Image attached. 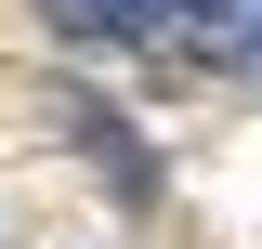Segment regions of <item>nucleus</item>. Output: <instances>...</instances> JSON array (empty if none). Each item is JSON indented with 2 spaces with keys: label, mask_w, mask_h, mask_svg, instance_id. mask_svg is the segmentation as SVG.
Here are the masks:
<instances>
[{
  "label": "nucleus",
  "mask_w": 262,
  "mask_h": 249,
  "mask_svg": "<svg viewBox=\"0 0 262 249\" xmlns=\"http://www.w3.org/2000/svg\"><path fill=\"white\" fill-rule=\"evenodd\" d=\"M53 39H170V0H53Z\"/></svg>",
  "instance_id": "nucleus-1"
},
{
  "label": "nucleus",
  "mask_w": 262,
  "mask_h": 249,
  "mask_svg": "<svg viewBox=\"0 0 262 249\" xmlns=\"http://www.w3.org/2000/svg\"><path fill=\"white\" fill-rule=\"evenodd\" d=\"M66 131H79V157H92V171H118V197H158V157L131 144V118H105V105H66Z\"/></svg>",
  "instance_id": "nucleus-2"
}]
</instances>
